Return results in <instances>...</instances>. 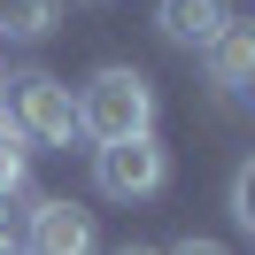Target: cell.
<instances>
[{
	"instance_id": "30bf717a",
	"label": "cell",
	"mask_w": 255,
	"mask_h": 255,
	"mask_svg": "<svg viewBox=\"0 0 255 255\" xmlns=\"http://www.w3.org/2000/svg\"><path fill=\"white\" fill-rule=\"evenodd\" d=\"M0 240H16V193H0Z\"/></svg>"
},
{
	"instance_id": "4fadbf2b",
	"label": "cell",
	"mask_w": 255,
	"mask_h": 255,
	"mask_svg": "<svg viewBox=\"0 0 255 255\" xmlns=\"http://www.w3.org/2000/svg\"><path fill=\"white\" fill-rule=\"evenodd\" d=\"M0 255H23V248H16V240H0Z\"/></svg>"
},
{
	"instance_id": "277c9868",
	"label": "cell",
	"mask_w": 255,
	"mask_h": 255,
	"mask_svg": "<svg viewBox=\"0 0 255 255\" xmlns=\"http://www.w3.org/2000/svg\"><path fill=\"white\" fill-rule=\"evenodd\" d=\"M31 255H93V209L31 201Z\"/></svg>"
},
{
	"instance_id": "8fae6325",
	"label": "cell",
	"mask_w": 255,
	"mask_h": 255,
	"mask_svg": "<svg viewBox=\"0 0 255 255\" xmlns=\"http://www.w3.org/2000/svg\"><path fill=\"white\" fill-rule=\"evenodd\" d=\"M170 255H224V248H217V240H178Z\"/></svg>"
},
{
	"instance_id": "9c48e42d",
	"label": "cell",
	"mask_w": 255,
	"mask_h": 255,
	"mask_svg": "<svg viewBox=\"0 0 255 255\" xmlns=\"http://www.w3.org/2000/svg\"><path fill=\"white\" fill-rule=\"evenodd\" d=\"M232 224H248V232H255V162H240V170H232Z\"/></svg>"
},
{
	"instance_id": "5b68a950",
	"label": "cell",
	"mask_w": 255,
	"mask_h": 255,
	"mask_svg": "<svg viewBox=\"0 0 255 255\" xmlns=\"http://www.w3.org/2000/svg\"><path fill=\"white\" fill-rule=\"evenodd\" d=\"M232 23V0H155V31L170 47H209Z\"/></svg>"
},
{
	"instance_id": "5bb4252c",
	"label": "cell",
	"mask_w": 255,
	"mask_h": 255,
	"mask_svg": "<svg viewBox=\"0 0 255 255\" xmlns=\"http://www.w3.org/2000/svg\"><path fill=\"white\" fill-rule=\"evenodd\" d=\"M93 8H109V0H93Z\"/></svg>"
},
{
	"instance_id": "6da1fadb",
	"label": "cell",
	"mask_w": 255,
	"mask_h": 255,
	"mask_svg": "<svg viewBox=\"0 0 255 255\" xmlns=\"http://www.w3.org/2000/svg\"><path fill=\"white\" fill-rule=\"evenodd\" d=\"M70 101H78V139H93V147L147 139V131H155V85H147V70L109 62V70H93Z\"/></svg>"
},
{
	"instance_id": "52a82bcc",
	"label": "cell",
	"mask_w": 255,
	"mask_h": 255,
	"mask_svg": "<svg viewBox=\"0 0 255 255\" xmlns=\"http://www.w3.org/2000/svg\"><path fill=\"white\" fill-rule=\"evenodd\" d=\"M54 16H62V0H0V31H16V39H47Z\"/></svg>"
},
{
	"instance_id": "8992f818",
	"label": "cell",
	"mask_w": 255,
	"mask_h": 255,
	"mask_svg": "<svg viewBox=\"0 0 255 255\" xmlns=\"http://www.w3.org/2000/svg\"><path fill=\"white\" fill-rule=\"evenodd\" d=\"M201 54H209V78H217L224 93H240V85L255 78V31H248V23H224Z\"/></svg>"
},
{
	"instance_id": "7c38bea8",
	"label": "cell",
	"mask_w": 255,
	"mask_h": 255,
	"mask_svg": "<svg viewBox=\"0 0 255 255\" xmlns=\"http://www.w3.org/2000/svg\"><path fill=\"white\" fill-rule=\"evenodd\" d=\"M116 255H162V248H116Z\"/></svg>"
},
{
	"instance_id": "3957f363",
	"label": "cell",
	"mask_w": 255,
	"mask_h": 255,
	"mask_svg": "<svg viewBox=\"0 0 255 255\" xmlns=\"http://www.w3.org/2000/svg\"><path fill=\"white\" fill-rule=\"evenodd\" d=\"M93 186L109 193V201H147V193H162V186H170V155H162V139L147 131V139L93 147Z\"/></svg>"
},
{
	"instance_id": "7a4b0ae2",
	"label": "cell",
	"mask_w": 255,
	"mask_h": 255,
	"mask_svg": "<svg viewBox=\"0 0 255 255\" xmlns=\"http://www.w3.org/2000/svg\"><path fill=\"white\" fill-rule=\"evenodd\" d=\"M8 85V124L23 131V139H39V147H70L78 139V101H70V85L62 78H47V70H23V78H0Z\"/></svg>"
},
{
	"instance_id": "ba28073f",
	"label": "cell",
	"mask_w": 255,
	"mask_h": 255,
	"mask_svg": "<svg viewBox=\"0 0 255 255\" xmlns=\"http://www.w3.org/2000/svg\"><path fill=\"white\" fill-rule=\"evenodd\" d=\"M23 170H31V139L0 116V193H23Z\"/></svg>"
}]
</instances>
